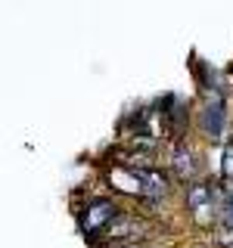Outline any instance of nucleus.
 <instances>
[{
	"instance_id": "20e7f679",
	"label": "nucleus",
	"mask_w": 233,
	"mask_h": 248,
	"mask_svg": "<svg viewBox=\"0 0 233 248\" xmlns=\"http://www.w3.org/2000/svg\"><path fill=\"white\" fill-rule=\"evenodd\" d=\"M221 199L224 196L212 183H190L186 186V208H190L193 214H199L202 208H212V202H221Z\"/></svg>"
},
{
	"instance_id": "423d86ee",
	"label": "nucleus",
	"mask_w": 233,
	"mask_h": 248,
	"mask_svg": "<svg viewBox=\"0 0 233 248\" xmlns=\"http://www.w3.org/2000/svg\"><path fill=\"white\" fill-rule=\"evenodd\" d=\"M221 170H224V180L233 183V140H227V146H224V161H221Z\"/></svg>"
},
{
	"instance_id": "f03ea898",
	"label": "nucleus",
	"mask_w": 233,
	"mask_h": 248,
	"mask_svg": "<svg viewBox=\"0 0 233 248\" xmlns=\"http://www.w3.org/2000/svg\"><path fill=\"white\" fill-rule=\"evenodd\" d=\"M118 217V205H115L112 199H90L87 202V211L81 214V230H84V236L93 239V236H100L109 223Z\"/></svg>"
},
{
	"instance_id": "39448f33",
	"label": "nucleus",
	"mask_w": 233,
	"mask_h": 248,
	"mask_svg": "<svg viewBox=\"0 0 233 248\" xmlns=\"http://www.w3.org/2000/svg\"><path fill=\"white\" fill-rule=\"evenodd\" d=\"M171 174L181 177V180H193L196 165H193V152L186 149V146H177V149L171 152Z\"/></svg>"
},
{
	"instance_id": "f257e3e1",
	"label": "nucleus",
	"mask_w": 233,
	"mask_h": 248,
	"mask_svg": "<svg viewBox=\"0 0 233 248\" xmlns=\"http://www.w3.org/2000/svg\"><path fill=\"white\" fill-rule=\"evenodd\" d=\"M199 124L205 130V137L221 140L227 130V106H224V93L221 90H202V112Z\"/></svg>"
},
{
	"instance_id": "7ed1b4c3",
	"label": "nucleus",
	"mask_w": 233,
	"mask_h": 248,
	"mask_svg": "<svg viewBox=\"0 0 233 248\" xmlns=\"http://www.w3.org/2000/svg\"><path fill=\"white\" fill-rule=\"evenodd\" d=\"M137 189L143 192L150 202H159V199H165L168 196V177L162 174V170H152V168H143V170H137Z\"/></svg>"
}]
</instances>
